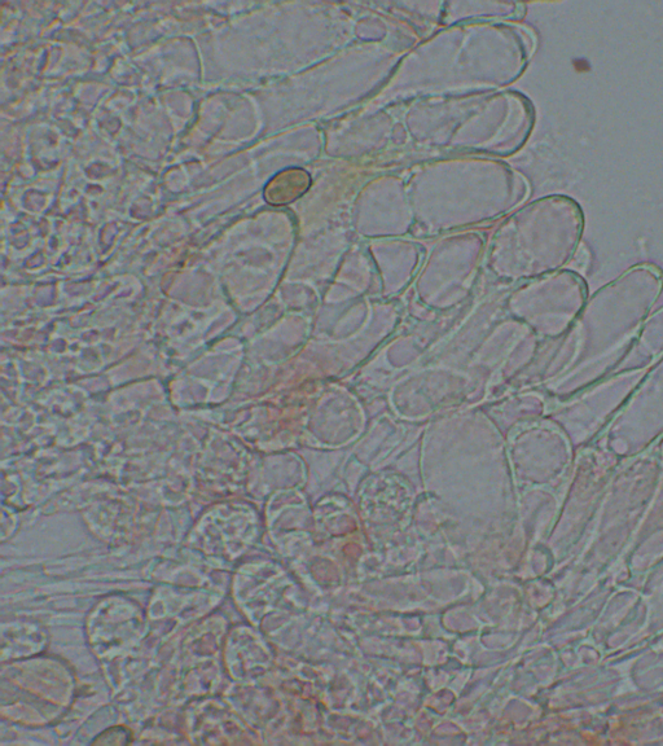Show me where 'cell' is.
Segmentation results:
<instances>
[{
  "instance_id": "cell-1",
  "label": "cell",
  "mask_w": 663,
  "mask_h": 746,
  "mask_svg": "<svg viewBox=\"0 0 663 746\" xmlns=\"http://www.w3.org/2000/svg\"><path fill=\"white\" fill-rule=\"evenodd\" d=\"M310 175L302 169H287L276 174L265 188V200L271 205H285L297 200L309 190Z\"/></svg>"
}]
</instances>
